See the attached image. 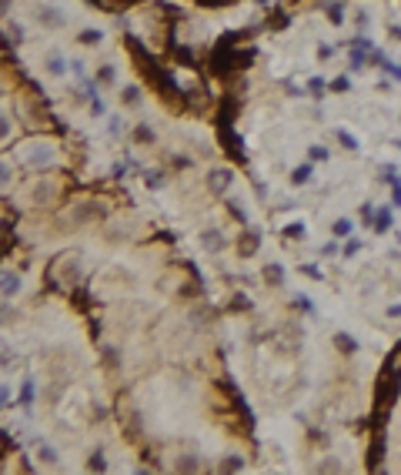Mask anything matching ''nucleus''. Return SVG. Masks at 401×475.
Here are the masks:
<instances>
[{"label":"nucleus","mask_w":401,"mask_h":475,"mask_svg":"<svg viewBox=\"0 0 401 475\" xmlns=\"http://www.w3.org/2000/svg\"><path fill=\"white\" fill-rule=\"evenodd\" d=\"M368 472H401V341L388 352L374 382L368 418Z\"/></svg>","instance_id":"f257e3e1"},{"label":"nucleus","mask_w":401,"mask_h":475,"mask_svg":"<svg viewBox=\"0 0 401 475\" xmlns=\"http://www.w3.org/2000/svg\"><path fill=\"white\" fill-rule=\"evenodd\" d=\"M110 218V208L104 204L101 198H84V201H74L71 208H67V215H64V221L57 225V231H80L87 228V225H94V221H108Z\"/></svg>","instance_id":"f03ea898"},{"label":"nucleus","mask_w":401,"mask_h":475,"mask_svg":"<svg viewBox=\"0 0 401 475\" xmlns=\"http://www.w3.org/2000/svg\"><path fill=\"white\" fill-rule=\"evenodd\" d=\"M50 285L61 288V292H74L80 285V275H84V264H80V255L78 251H64L57 258L50 261Z\"/></svg>","instance_id":"7ed1b4c3"},{"label":"nucleus","mask_w":401,"mask_h":475,"mask_svg":"<svg viewBox=\"0 0 401 475\" xmlns=\"http://www.w3.org/2000/svg\"><path fill=\"white\" fill-rule=\"evenodd\" d=\"M31 201L37 204V208H47L50 201H57V181H54V178H41V181L34 184Z\"/></svg>","instance_id":"20e7f679"},{"label":"nucleus","mask_w":401,"mask_h":475,"mask_svg":"<svg viewBox=\"0 0 401 475\" xmlns=\"http://www.w3.org/2000/svg\"><path fill=\"white\" fill-rule=\"evenodd\" d=\"M24 164H27V168H50V164H54V148H47V144H41V141H34L31 151H27V157H24Z\"/></svg>","instance_id":"39448f33"},{"label":"nucleus","mask_w":401,"mask_h":475,"mask_svg":"<svg viewBox=\"0 0 401 475\" xmlns=\"http://www.w3.org/2000/svg\"><path fill=\"white\" fill-rule=\"evenodd\" d=\"M198 241L200 248L207 251V255H217V251H224L228 248V238H224V231H217V228H204L198 234Z\"/></svg>","instance_id":"423d86ee"},{"label":"nucleus","mask_w":401,"mask_h":475,"mask_svg":"<svg viewBox=\"0 0 401 475\" xmlns=\"http://www.w3.org/2000/svg\"><path fill=\"white\" fill-rule=\"evenodd\" d=\"M204 184H207V191H211V194H224V191L231 187V171L228 168H211Z\"/></svg>","instance_id":"0eeeda50"},{"label":"nucleus","mask_w":401,"mask_h":475,"mask_svg":"<svg viewBox=\"0 0 401 475\" xmlns=\"http://www.w3.org/2000/svg\"><path fill=\"white\" fill-rule=\"evenodd\" d=\"M174 472H207V465L200 462V455L184 452V455H174Z\"/></svg>","instance_id":"6e6552de"},{"label":"nucleus","mask_w":401,"mask_h":475,"mask_svg":"<svg viewBox=\"0 0 401 475\" xmlns=\"http://www.w3.org/2000/svg\"><path fill=\"white\" fill-rule=\"evenodd\" d=\"M34 455H37V465H44V469H57V448L47 442H37V448H34Z\"/></svg>","instance_id":"1a4fd4ad"},{"label":"nucleus","mask_w":401,"mask_h":475,"mask_svg":"<svg viewBox=\"0 0 401 475\" xmlns=\"http://www.w3.org/2000/svg\"><path fill=\"white\" fill-rule=\"evenodd\" d=\"M37 20L44 24V27H50V31H57L64 24V14L57 10V7H50V3H44V7H37Z\"/></svg>","instance_id":"9d476101"},{"label":"nucleus","mask_w":401,"mask_h":475,"mask_svg":"<svg viewBox=\"0 0 401 475\" xmlns=\"http://www.w3.org/2000/svg\"><path fill=\"white\" fill-rule=\"evenodd\" d=\"M17 292H20V275L3 271V275H0V295H3V298H14Z\"/></svg>","instance_id":"9b49d317"},{"label":"nucleus","mask_w":401,"mask_h":475,"mask_svg":"<svg viewBox=\"0 0 401 475\" xmlns=\"http://www.w3.org/2000/svg\"><path fill=\"white\" fill-rule=\"evenodd\" d=\"M134 144H140V148H154V144H157L154 127H147V124H138V127H134Z\"/></svg>","instance_id":"f8f14e48"},{"label":"nucleus","mask_w":401,"mask_h":475,"mask_svg":"<svg viewBox=\"0 0 401 475\" xmlns=\"http://www.w3.org/2000/svg\"><path fill=\"white\" fill-rule=\"evenodd\" d=\"M101 362H104L108 371H121V352H117L114 345H104V348H101Z\"/></svg>","instance_id":"ddd939ff"},{"label":"nucleus","mask_w":401,"mask_h":475,"mask_svg":"<svg viewBox=\"0 0 401 475\" xmlns=\"http://www.w3.org/2000/svg\"><path fill=\"white\" fill-rule=\"evenodd\" d=\"M245 465H247L245 455H238V452H234V455H224V459L217 462V472H241Z\"/></svg>","instance_id":"4468645a"},{"label":"nucleus","mask_w":401,"mask_h":475,"mask_svg":"<svg viewBox=\"0 0 401 475\" xmlns=\"http://www.w3.org/2000/svg\"><path fill=\"white\" fill-rule=\"evenodd\" d=\"M17 365V355H14V348L7 345V341H0V368L3 371H10V368Z\"/></svg>","instance_id":"2eb2a0df"},{"label":"nucleus","mask_w":401,"mask_h":475,"mask_svg":"<svg viewBox=\"0 0 401 475\" xmlns=\"http://www.w3.org/2000/svg\"><path fill=\"white\" fill-rule=\"evenodd\" d=\"M17 322V308L10 305V298H0V325H14Z\"/></svg>","instance_id":"dca6fc26"},{"label":"nucleus","mask_w":401,"mask_h":475,"mask_svg":"<svg viewBox=\"0 0 401 475\" xmlns=\"http://www.w3.org/2000/svg\"><path fill=\"white\" fill-rule=\"evenodd\" d=\"M14 138V121H10V114L7 111H0V144L3 141H10Z\"/></svg>","instance_id":"f3484780"},{"label":"nucleus","mask_w":401,"mask_h":475,"mask_svg":"<svg viewBox=\"0 0 401 475\" xmlns=\"http://www.w3.org/2000/svg\"><path fill=\"white\" fill-rule=\"evenodd\" d=\"M17 221V208H10V201L0 198V225H14Z\"/></svg>","instance_id":"a211bd4d"},{"label":"nucleus","mask_w":401,"mask_h":475,"mask_svg":"<svg viewBox=\"0 0 401 475\" xmlns=\"http://www.w3.org/2000/svg\"><path fill=\"white\" fill-rule=\"evenodd\" d=\"M144 184H147V191H157L164 184V171H144Z\"/></svg>","instance_id":"6ab92c4d"},{"label":"nucleus","mask_w":401,"mask_h":475,"mask_svg":"<svg viewBox=\"0 0 401 475\" xmlns=\"http://www.w3.org/2000/svg\"><path fill=\"white\" fill-rule=\"evenodd\" d=\"M170 171H187L191 168V164H194V161H191V157H187V154H170Z\"/></svg>","instance_id":"aec40b11"},{"label":"nucleus","mask_w":401,"mask_h":475,"mask_svg":"<svg viewBox=\"0 0 401 475\" xmlns=\"http://www.w3.org/2000/svg\"><path fill=\"white\" fill-rule=\"evenodd\" d=\"M44 71H47L50 77H61V74H64V61H61V57H47V61H44Z\"/></svg>","instance_id":"412c9836"},{"label":"nucleus","mask_w":401,"mask_h":475,"mask_svg":"<svg viewBox=\"0 0 401 475\" xmlns=\"http://www.w3.org/2000/svg\"><path fill=\"white\" fill-rule=\"evenodd\" d=\"M254 248H258V234H241V248H238V251H241L245 258L254 251Z\"/></svg>","instance_id":"4be33fe9"},{"label":"nucleus","mask_w":401,"mask_h":475,"mask_svg":"<svg viewBox=\"0 0 401 475\" xmlns=\"http://www.w3.org/2000/svg\"><path fill=\"white\" fill-rule=\"evenodd\" d=\"M121 101L127 104V108H134V104H140V91H138V87H124V91H121Z\"/></svg>","instance_id":"5701e85b"},{"label":"nucleus","mask_w":401,"mask_h":475,"mask_svg":"<svg viewBox=\"0 0 401 475\" xmlns=\"http://www.w3.org/2000/svg\"><path fill=\"white\" fill-rule=\"evenodd\" d=\"M87 469H91V472H108V462H104L101 452H94L91 459H87Z\"/></svg>","instance_id":"b1692460"},{"label":"nucleus","mask_w":401,"mask_h":475,"mask_svg":"<svg viewBox=\"0 0 401 475\" xmlns=\"http://www.w3.org/2000/svg\"><path fill=\"white\" fill-rule=\"evenodd\" d=\"M91 422H97V425H101V422H108V409H104L101 402H94L91 405Z\"/></svg>","instance_id":"393cba45"},{"label":"nucleus","mask_w":401,"mask_h":475,"mask_svg":"<svg viewBox=\"0 0 401 475\" xmlns=\"http://www.w3.org/2000/svg\"><path fill=\"white\" fill-rule=\"evenodd\" d=\"M31 402H34V382L27 378V382H24V392H20V405L31 409Z\"/></svg>","instance_id":"a878e982"},{"label":"nucleus","mask_w":401,"mask_h":475,"mask_svg":"<svg viewBox=\"0 0 401 475\" xmlns=\"http://www.w3.org/2000/svg\"><path fill=\"white\" fill-rule=\"evenodd\" d=\"M97 80H101V84H108V87H110V84L117 80V74H114V67H110V64H108V67H101V71H97Z\"/></svg>","instance_id":"bb28decb"},{"label":"nucleus","mask_w":401,"mask_h":475,"mask_svg":"<svg viewBox=\"0 0 401 475\" xmlns=\"http://www.w3.org/2000/svg\"><path fill=\"white\" fill-rule=\"evenodd\" d=\"M10 181H14V171H10V164H3V161H0V191H3Z\"/></svg>","instance_id":"cd10ccee"},{"label":"nucleus","mask_w":401,"mask_h":475,"mask_svg":"<svg viewBox=\"0 0 401 475\" xmlns=\"http://www.w3.org/2000/svg\"><path fill=\"white\" fill-rule=\"evenodd\" d=\"M101 37H104L101 31H84L80 34V44H101Z\"/></svg>","instance_id":"c85d7f7f"},{"label":"nucleus","mask_w":401,"mask_h":475,"mask_svg":"<svg viewBox=\"0 0 401 475\" xmlns=\"http://www.w3.org/2000/svg\"><path fill=\"white\" fill-rule=\"evenodd\" d=\"M7 34H10V41H14V44H24V27H20V24H10Z\"/></svg>","instance_id":"c756f323"},{"label":"nucleus","mask_w":401,"mask_h":475,"mask_svg":"<svg viewBox=\"0 0 401 475\" xmlns=\"http://www.w3.org/2000/svg\"><path fill=\"white\" fill-rule=\"evenodd\" d=\"M91 114L94 118H101V114H104V101H101L97 94H91Z\"/></svg>","instance_id":"7c9ffc66"},{"label":"nucleus","mask_w":401,"mask_h":475,"mask_svg":"<svg viewBox=\"0 0 401 475\" xmlns=\"http://www.w3.org/2000/svg\"><path fill=\"white\" fill-rule=\"evenodd\" d=\"M264 278H268V285H278V268H264Z\"/></svg>","instance_id":"2f4dec72"},{"label":"nucleus","mask_w":401,"mask_h":475,"mask_svg":"<svg viewBox=\"0 0 401 475\" xmlns=\"http://www.w3.org/2000/svg\"><path fill=\"white\" fill-rule=\"evenodd\" d=\"M228 211H231V215H234V221H245V211H241V208H238L234 201H228Z\"/></svg>","instance_id":"473e14b6"},{"label":"nucleus","mask_w":401,"mask_h":475,"mask_svg":"<svg viewBox=\"0 0 401 475\" xmlns=\"http://www.w3.org/2000/svg\"><path fill=\"white\" fill-rule=\"evenodd\" d=\"M10 7H14V0H0V17L10 14Z\"/></svg>","instance_id":"72a5a7b5"},{"label":"nucleus","mask_w":401,"mask_h":475,"mask_svg":"<svg viewBox=\"0 0 401 475\" xmlns=\"http://www.w3.org/2000/svg\"><path fill=\"white\" fill-rule=\"evenodd\" d=\"M7 399H10V392H7V388H0V409L7 405Z\"/></svg>","instance_id":"f704fd0d"}]
</instances>
